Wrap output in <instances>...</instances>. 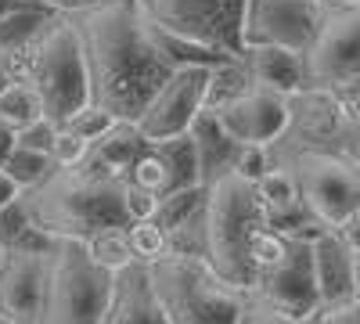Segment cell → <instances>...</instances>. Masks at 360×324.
<instances>
[{"label": "cell", "instance_id": "cell-1", "mask_svg": "<svg viewBox=\"0 0 360 324\" xmlns=\"http://www.w3.org/2000/svg\"><path fill=\"white\" fill-rule=\"evenodd\" d=\"M76 25L86 54L90 101L112 112L119 123H134L173 72L148 44L137 4L134 0H105L90 11H79Z\"/></svg>", "mask_w": 360, "mask_h": 324}, {"label": "cell", "instance_id": "cell-2", "mask_svg": "<svg viewBox=\"0 0 360 324\" xmlns=\"http://www.w3.org/2000/svg\"><path fill=\"white\" fill-rule=\"evenodd\" d=\"M202 256L209 259L227 285L252 292V249L266 227H274L266 205L256 191V181H245L242 173L224 169L205 181L202 202Z\"/></svg>", "mask_w": 360, "mask_h": 324}, {"label": "cell", "instance_id": "cell-3", "mask_svg": "<svg viewBox=\"0 0 360 324\" xmlns=\"http://www.w3.org/2000/svg\"><path fill=\"white\" fill-rule=\"evenodd\" d=\"M22 209L47 238H86L98 227L127 223L123 216V176H108L83 166L51 169L40 184L22 191Z\"/></svg>", "mask_w": 360, "mask_h": 324}, {"label": "cell", "instance_id": "cell-4", "mask_svg": "<svg viewBox=\"0 0 360 324\" xmlns=\"http://www.w3.org/2000/svg\"><path fill=\"white\" fill-rule=\"evenodd\" d=\"M8 62H11V79L33 86L44 105V115L58 127L90 101L86 54L76 18L51 15L33 40L8 54Z\"/></svg>", "mask_w": 360, "mask_h": 324}, {"label": "cell", "instance_id": "cell-5", "mask_svg": "<svg viewBox=\"0 0 360 324\" xmlns=\"http://www.w3.org/2000/svg\"><path fill=\"white\" fill-rule=\"evenodd\" d=\"M148 267V285L166 324H238L249 292L227 285L202 252L169 249Z\"/></svg>", "mask_w": 360, "mask_h": 324}, {"label": "cell", "instance_id": "cell-6", "mask_svg": "<svg viewBox=\"0 0 360 324\" xmlns=\"http://www.w3.org/2000/svg\"><path fill=\"white\" fill-rule=\"evenodd\" d=\"M112 285L115 274L94 267L79 238H54L37 324H101L112 303Z\"/></svg>", "mask_w": 360, "mask_h": 324}, {"label": "cell", "instance_id": "cell-7", "mask_svg": "<svg viewBox=\"0 0 360 324\" xmlns=\"http://www.w3.org/2000/svg\"><path fill=\"white\" fill-rule=\"evenodd\" d=\"M134 4L155 25L184 40L213 47L227 58L245 54V40H242L245 0H134Z\"/></svg>", "mask_w": 360, "mask_h": 324}, {"label": "cell", "instance_id": "cell-8", "mask_svg": "<svg viewBox=\"0 0 360 324\" xmlns=\"http://www.w3.org/2000/svg\"><path fill=\"white\" fill-rule=\"evenodd\" d=\"M288 169L295 176L303 209L321 227H335L346 213H353L360 205V166L349 155L303 148L292 155Z\"/></svg>", "mask_w": 360, "mask_h": 324}, {"label": "cell", "instance_id": "cell-9", "mask_svg": "<svg viewBox=\"0 0 360 324\" xmlns=\"http://www.w3.org/2000/svg\"><path fill=\"white\" fill-rule=\"evenodd\" d=\"M307 83L335 91L360 83V4L324 8L321 25L303 51Z\"/></svg>", "mask_w": 360, "mask_h": 324}, {"label": "cell", "instance_id": "cell-10", "mask_svg": "<svg viewBox=\"0 0 360 324\" xmlns=\"http://www.w3.org/2000/svg\"><path fill=\"white\" fill-rule=\"evenodd\" d=\"M209 76H213V65H188V69H173L166 76V83L152 94V101L134 119L144 144H159L176 134H188L195 115L205 108Z\"/></svg>", "mask_w": 360, "mask_h": 324}, {"label": "cell", "instance_id": "cell-11", "mask_svg": "<svg viewBox=\"0 0 360 324\" xmlns=\"http://www.w3.org/2000/svg\"><path fill=\"white\" fill-rule=\"evenodd\" d=\"M213 115L234 144H259V148H270L274 141H281L292 119L288 98L278 91H266L259 83H249L227 101L213 105Z\"/></svg>", "mask_w": 360, "mask_h": 324}, {"label": "cell", "instance_id": "cell-12", "mask_svg": "<svg viewBox=\"0 0 360 324\" xmlns=\"http://www.w3.org/2000/svg\"><path fill=\"white\" fill-rule=\"evenodd\" d=\"M321 0H245L242 40L245 51L259 44H278L307 51L321 25Z\"/></svg>", "mask_w": 360, "mask_h": 324}, {"label": "cell", "instance_id": "cell-13", "mask_svg": "<svg viewBox=\"0 0 360 324\" xmlns=\"http://www.w3.org/2000/svg\"><path fill=\"white\" fill-rule=\"evenodd\" d=\"M249 296L278 306L299 320H307L317 306H321V296H317V281H314V263H310V238L303 234H292L288 242V252L281 256L278 267H270Z\"/></svg>", "mask_w": 360, "mask_h": 324}, {"label": "cell", "instance_id": "cell-14", "mask_svg": "<svg viewBox=\"0 0 360 324\" xmlns=\"http://www.w3.org/2000/svg\"><path fill=\"white\" fill-rule=\"evenodd\" d=\"M47 249H8L0 263V320L4 324H37L44 306V285H47Z\"/></svg>", "mask_w": 360, "mask_h": 324}, {"label": "cell", "instance_id": "cell-15", "mask_svg": "<svg viewBox=\"0 0 360 324\" xmlns=\"http://www.w3.org/2000/svg\"><path fill=\"white\" fill-rule=\"evenodd\" d=\"M310 263H314V281L317 296L324 303H342L353 296V252L332 227H321L310 238Z\"/></svg>", "mask_w": 360, "mask_h": 324}, {"label": "cell", "instance_id": "cell-16", "mask_svg": "<svg viewBox=\"0 0 360 324\" xmlns=\"http://www.w3.org/2000/svg\"><path fill=\"white\" fill-rule=\"evenodd\" d=\"M101 324H166L155 292L148 285V267L144 263H130L127 271L115 274L112 285V303Z\"/></svg>", "mask_w": 360, "mask_h": 324}, {"label": "cell", "instance_id": "cell-17", "mask_svg": "<svg viewBox=\"0 0 360 324\" xmlns=\"http://www.w3.org/2000/svg\"><path fill=\"white\" fill-rule=\"evenodd\" d=\"M242 58H245L249 79L266 86V91H278V94L292 98L295 91H303V86H307L303 51L278 47V44H259V47H249Z\"/></svg>", "mask_w": 360, "mask_h": 324}, {"label": "cell", "instance_id": "cell-18", "mask_svg": "<svg viewBox=\"0 0 360 324\" xmlns=\"http://www.w3.org/2000/svg\"><path fill=\"white\" fill-rule=\"evenodd\" d=\"M141 15V11H137ZM141 25H144V37L148 44H152V51L159 54V62L166 69H188V65H224V62H234V58L213 51V47H202L195 40H184V37H176L169 33V29L155 25L148 15H141Z\"/></svg>", "mask_w": 360, "mask_h": 324}, {"label": "cell", "instance_id": "cell-19", "mask_svg": "<svg viewBox=\"0 0 360 324\" xmlns=\"http://www.w3.org/2000/svg\"><path fill=\"white\" fill-rule=\"evenodd\" d=\"M144 152V137L137 134L134 123H115L105 137H98L90 144V155H86V166L98 169V173H108V176H123L127 181V169L134 166V159Z\"/></svg>", "mask_w": 360, "mask_h": 324}, {"label": "cell", "instance_id": "cell-20", "mask_svg": "<svg viewBox=\"0 0 360 324\" xmlns=\"http://www.w3.org/2000/svg\"><path fill=\"white\" fill-rule=\"evenodd\" d=\"M256 191L266 205V213L270 220H274V227H281L285 220H292L295 213H307L303 209V202H299V188H295V176L292 169L285 166H266L259 173V181H256Z\"/></svg>", "mask_w": 360, "mask_h": 324}, {"label": "cell", "instance_id": "cell-21", "mask_svg": "<svg viewBox=\"0 0 360 324\" xmlns=\"http://www.w3.org/2000/svg\"><path fill=\"white\" fill-rule=\"evenodd\" d=\"M83 249H86V259L101 267L105 274H119L127 271L134 259V249H130V238H127V223H108V227H98L94 234L83 238Z\"/></svg>", "mask_w": 360, "mask_h": 324}, {"label": "cell", "instance_id": "cell-22", "mask_svg": "<svg viewBox=\"0 0 360 324\" xmlns=\"http://www.w3.org/2000/svg\"><path fill=\"white\" fill-rule=\"evenodd\" d=\"M152 148L166 159L169 173H173V191L176 188H202V159H198V144L191 134H176L169 141H159Z\"/></svg>", "mask_w": 360, "mask_h": 324}, {"label": "cell", "instance_id": "cell-23", "mask_svg": "<svg viewBox=\"0 0 360 324\" xmlns=\"http://www.w3.org/2000/svg\"><path fill=\"white\" fill-rule=\"evenodd\" d=\"M40 115H44V105L33 86L22 79H8L4 91H0V123L11 130H22L29 123H37Z\"/></svg>", "mask_w": 360, "mask_h": 324}, {"label": "cell", "instance_id": "cell-24", "mask_svg": "<svg viewBox=\"0 0 360 324\" xmlns=\"http://www.w3.org/2000/svg\"><path fill=\"white\" fill-rule=\"evenodd\" d=\"M127 238H130V249H134V259L137 263H155L159 256H166L173 249L169 234L159 220H134L127 223Z\"/></svg>", "mask_w": 360, "mask_h": 324}, {"label": "cell", "instance_id": "cell-25", "mask_svg": "<svg viewBox=\"0 0 360 324\" xmlns=\"http://www.w3.org/2000/svg\"><path fill=\"white\" fill-rule=\"evenodd\" d=\"M127 181L148 188V191H155V195H166L173 191V173L166 166V159L152 148V144H144V152L134 159V166L127 169Z\"/></svg>", "mask_w": 360, "mask_h": 324}, {"label": "cell", "instance_id": "cell-26", "mask_svg": "<svg viewBox=\"0 0 360 324\" xmlns=\"http://www.w3.org/2000/svg\"><path fill=\"white\" fill-rule=\"evenodd\" d=\"M8 173H11V181L25 191V188H33V184H40L44 176L54 169V162H51V155L47 152H33V148H22V144H15L11 148V155L0 162Z\"/></svg>", "mask_w": 360, "mask_h": 324}, {"label": "cell", "instance_id": "cell-27", "mask_svg": "<svg viewBox=\"0 0 360 324\" xmlns=\"http://www.w3.org/2000/svg\"><path fill=\"white\" fill-rule=\"evenodd\" d=\"M119 119H115V115L112 112H105L101 105H94V101H86L83 108H76L72 115H69V119L62 123L65 130H72L76 137H83L86 144H94L98 137H105L112 127H115Z\"/></svg>", "mask_w": 360, "mask_h": 324}, {"label": "cell", "instance_id": "cell-28", "mask_svg": "<svg viewBox=\"0 0 360 324\" xmlns=\"http://www.w3.org/2000/svg\"><path fill=\"white\" fill-rule=\"evenodd\" d=\"M47 155H51L54 169H72V166H83V162H86V155H90V144H86L83 137H76L72 130L58 127V134H54V141H51Z\"/></svg>", "mask_w": 360, "mask_h": 324}, {"label": "cell", "instance_id": "cell-29", "mask_svg": "<svg viewBox=\"0 0 360 324\" xmlns=\"http://www.w3.org/2000/svg\"><path fill=\"white\" fill-rule=\"evenodd\" d=\"M159 198L162 195L148 191V188H141L134 181H123V216H127V223H134V220H155Z\"/></svg>", "mask_w": 360, "mask_h": 324}, {"label": "cell", "instance_id": "cell-30", "mask_svg": "<svg viewBox=\"0 0 360 324\" xmlns=\"http://www.w3.org/2000/svg\"><path fill=\"white\" fill-rule=\"evenodd\" d=\"M238 324H307V320H299V317H292V313H285L278 306H270V303L249 296L242 317H238Z\"/></svg>", "mask_w": 360, "mask_h": 324}, {"label": "cell", "instance_id": "cell-31", "mask_svg": "<svg viewBox=\"0 0 360 324\" xmlns=\"http://www.w3.org/2000/svg\"><path fill=\"white\" fill-rule=\"evenodd\" d=\"M307 324H360V299H342V303H324L317 306Z\"/></svg>", "mask_w": 360, "mask_h": 324}, {"label": "cell", "instance_id": "cell-32", "mask_svg": "<svg viewBox=\"0 0 360 324\" xmlns=\"http://www.w3.org/2000/svg\"><path fill=\"white\" fill-rule=\"evenodd\" d=\"M54 134H58V123H51L47 115H40L37 123L15 130V144H22V148H33V152H47L51 141H54Z\"/></svg>", "mask_w": 360, "mask_h": 324}, {"label": "cell", "instance_id": "cell-33", "mask_svg": "<svg viewBox=\"0 0 360 324\" xmlns=\"http://www.w3.org/2000/svg\"><path fill=\"white\" fill-rule=\"evenodd\" d=\"M266 148H259V144H238V155L231 162L234 173H242L245 181H259V173L266 169Z\"/></svg>", "mask_w": 360, "mask_h": 324}, {"label": "cell", "instance_id": "cell-34", "mask_svg": "<svg viewBox=\"0 0 360 324\" xmlns=\"http://www.w3.org/2000/svg\"><path fill=\"white\" fill-rule=\"evenodd\" d=\"M332 231H335L339 238L346 242V249H349V252H360V205H356L353 213H346V216H342Z\"/></svg>", "mask_w": 360, "mask_h": 324}, {"label": "cell", "instance_id": "cell-35", "mask_svg": "<svg viewBox=\"0 0 360 324\" xmlns=\"http://www.w3.org/2000/svg\"><path fill=\"white\" fill-rule=\"evenodd\" d=\"M22 198V188L11 181V173L0 166V209H4V205H11V202H18Z\"/></svg>", "mask_w": 360, "mask_h": 324}, {"label": "cell", "instance_id": "cell-36", "mask_svg": "<svg viewBox=\"0 0 360 324\" xmlns=\"http://www.w3.org/2000/svg\"><path fill=\"white\" fill-rule=\"evenodd\" d=\"M98 4H105V0H54V8L62 11V15H79V11L98 8Z\"/></svg>", "mask_w": 360, "mask_h": 324}, {"label": "cell", "instance_id": "cell-37", "mask_svg": "<svg viewBox=\"0 0 360 324\" xmlns=\"http://www.w3.org/2000/svg\"><path fill=\"white\" fill-rule=\"evenodd\" d=\"M346 155L360 166V123H356V119H353L349 130H346Z\"/></svg>", "mask_w": 360, "mask_h": 324}, {"label": "cell", "instance_id": "cell-38", "mask_svg": "<svg viewBox=\"0 0 360 324\" xmlns=\"http://www.w3.org/2000/svg\"><path fill=\"white\" fill-rule=\"evenodd\" d=\"M11 148H15V130L0 123V162H4V159L11 155Z\"/></svg>", "mask_w": 360, "mask_h": 324}, {"label": "cell", "instance_id": "cell-39", "mask_svg": "<svg viewBox=\"0 0 360 324\" xmlns=\"http://www.w3.org/2000/svg\"><path fill=\"white\" fill-rule=\"evenodd\" d=\"M25 4H40V8H51V4H44V0H0V18H4L8 11H15V8H25Z\"/></svg>", "mask_w": 360, "mask_h": 324}, {"label": "cell", "instance_id": "cell-40", "mask_svg": "<svg viewBox=\"0 0 360 324\" xmlns=\"http://www.w3.org/2000/svg\"><path fill=\"white\" fill-rule=\"evenodd\" d=\"M8 79H11V62H8V51L0 47V91H4Z\"/></svg>", "mask_w": 360, "mask_h": 324}, {"label": "cell", "instance_id": "cell-41", "mask_svg": "<svg viewBox=\"0 0 360 324\" xmlns=\"http://www.w3.org/2000/svg\"><path fill=\"white\" fill-rule=\"evenodd\" d=\"M353 299H360V252H353Z\"/></svg>", "mask_w": 360, "mask_h": 324}, {"label": "cell", "instance_id": "cell-42", "mask_svg": "<svg viewBox=\"0 0 360 324\" xmlns=\"http://www.w3.org/2000/svg\"><path fill=\"white\" fill-rule=\"evenodd\" d=\"M346 4H360V0H321V8H346Z\"/></svg>", "mask_w": 360, "mask_h": 324}, {"label": "cell", "instance_id": "cell-43", "mask_svg": "<svg viewBox=\"0 0 360 324\" xmlns=\"http://www.w3.org/2000/svg\"><path fill=\"white\" fill-rule=\"evenodd\" d=\"M349 115H353V119H356V123H360V94H356V98H353V108H349Z\"/></svg>", "mask_w": 360, "mask_h": 324}, {"label": "cell", "instance_id": "cell-44", "mask_svg": "<svg viewBox=\"0 0 360 324\" xmlns=\"http://www.w3.org/2000/svg\"><path fill=\"white\" fill-rule=\"evenodd\" d=\"M4 252H8V249H4V245H0V263H4Z\"/></svg>", "mask_w": 360, "mask_h": 324}, {"label": "cell", "instance_id": "cell-45", "mask_svg": "<svg viewBox=\"0 0 360 324\" xmlns=\"http://www.w3.org/2000/svg\"><path fill=\"white\" fill-rule=\"evenodd\" d=\"M47 4H51V8H54V0H47ZM54 11H58V8H54Z\"/></svg>", "mask_w": 360, "mask_h": 324}, {"label": "cell", "instance_id": "cell-46", "mask_svg": "<svg viewBox=\"0 0 360 324\" xmlns=\"http://www.w3.org/2000/svg\"><path fill=\"white\" fill-rule=\"evenodd\" d=\"M44 4H47V0H44Z\"/></svg>", "mask_w": 360, "mask_h": 324}]
</instances>
